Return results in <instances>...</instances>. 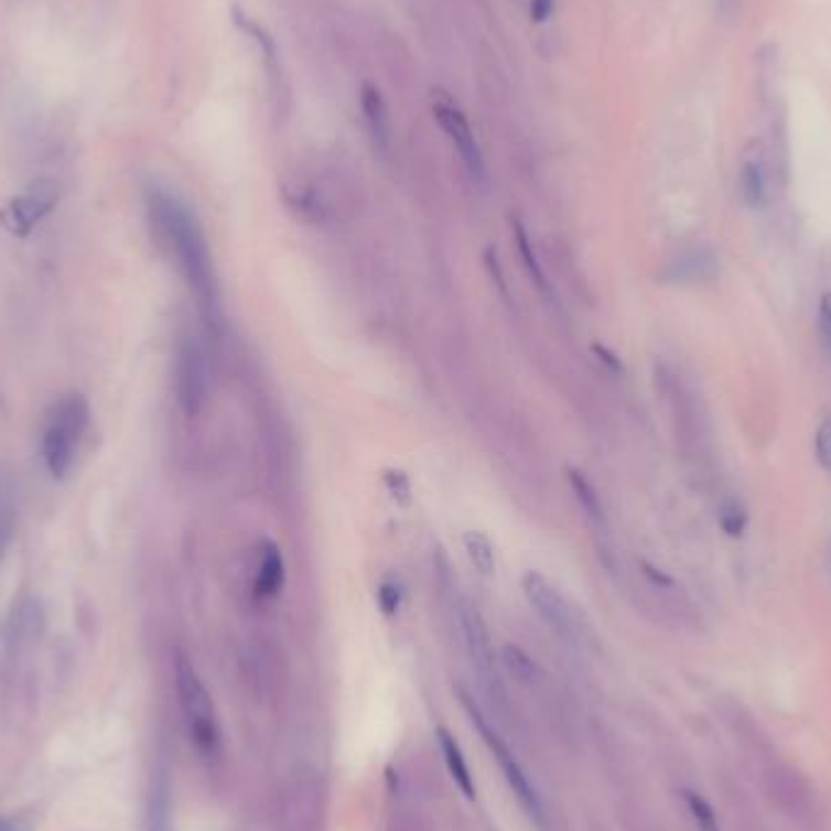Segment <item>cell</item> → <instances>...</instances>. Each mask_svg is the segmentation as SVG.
Instances as JSON below:
<instances>
[{"label": "cell", "instance_id": "7", "mask_svg": "<svg viewBox=\"0 0 831 831\" xmlns=\"http://www.w3.org/2000/svg\"><path fill=\"white\" fill-rule=\"evenodd\" d=\"M58 193L54 183L37 181L25 193L10 199V205L0 212V224L15 236H28L37 224L56 207Z\"/></svg>", "mask_w": 831, "mask_h": 831}, {"label": "cell", "instance_id": "19", "mask_svg": "<svg viewBox=\"0 0 831 831\" xmlns=\"http://www.w3.org/2000/svg\"><path fill=\"white\" fill-rule=\"evenodd\" d=\"M746 524H749V518H746V510L740 501L727 498V501L720 506V528L727 532L730 538H742Z\"/></svg>", "mask_w": 831, "mask_h": 831}, {"label": "cell", "instance_id": "6", "mask_svg": "<svg viewBox=\"0 0 831 831\" xmlns=\"http://www.w3.org/2000/svg\"><path fill=\"white\" fill-rule=\"evenodd\" d=\"M175 395L177 403L190 419L205 407L207 399V363L199 343L193 336H183L175 355Z\"/></svg>", "mask_w": 831, "mask_h": 831}, {"label": "cell", "instance_id": "12", "mask_svg": "<svg viewBox=\"0 0 831 831\" xmlns=\"http://www.w3.org/2000/svg\"><path fill=\"white\" fill-rule=\"evenodd\" d=\"M435 734H438V746H441V754L445 758V766L450 770V776H453V780L457 783V788L462 790V795H465L467 800H474V795H477V786H474L472 770L467 766L465 754H462V749H460L457 740L445 727H438Z\"/></svg>", "mask_w": 831, "mask_h": 831}, {"label": "cell", "instance_id": "23", "mask_svg": "<svg viewBox=\"0 0 831 831\" xmlns=\"http://www.w3.org/2000/svg\"><path fill=\"white\" fill-rule=\"evenodd\" d=\"M385 486L389 496L395 498L397 504H409L411 501V482L409 474L401 470H387L385 472Z\"/></svg>", "mask_w": 831, "mask_h": 831}, {"label": "cell", "instance_id": "26", "mask_svg": "<svg viewBox=\"0 0 831 831\" xmlns=\"http://www.w3.org/2000/svg\"><path fill=\"white\" fill-rule=\"evenodd\" d=\"M552 10H554V0H532L530 15L536 22H542V20L550 18Z\"/></svg>", "mask_w": 831, "mask_h": 831}, {"label": "cell", "instance_id": "8", "mask_svg": "<svg viewBox=\"0 0 831 831\" xmlns=\"http://www.w3.org/2000/svg\"><path fill=\"white\" fill-rule=\"evenodd\" d=\"M457 623H460V633L465 637V645L470 657L477 667L482 681L486 683L492 693H501V679H498V669H496V659H494V649H492V639L486 627L482 623V617L477 608H472L470 603L460 601L457 603Z\"/></svg>", "mask_w": 831, "mask_h": 831}, {"label": "cell", "instance_id": "18", "mask_svg": "<svg viewBox=\"0 0 831 831\" xmlns=\"http://www.w3.org/2000/svg\"><path fill=\"white\" fill-rule=\"evenodd\" d=\"M514 229H516L518 253H520V258H524V266H526V270H528L530 280L536 282V288H538L542 294H550V292H552V290H550V282H548V278H544V272H542V266L538 263L536 251H532V244H530V239H528L526 227H524V224H520V222H516V224H514Z\"/></svg>", "mask_w": 831, "mask_h": 831}, {"label": "cell", "instance_id": "1", "mask_svg": "<svg viewBox=\"0 0 831 831\" xmlns=\"http://www.w3.org/2000/svg\"><path fill=\"white\" fill-rule=\"evenodd\" d=\"M149 215L153 227L161 231L165 244L175 253L177 266H181L190 288L195 290L202 302H215V268H212L205 234H202L193 212L165 190H153L149 195Z\"/></svg>", "mask_w": 831, "mask_h": 831}, {"label": "cell", "instance_id": "13", "mask_svg": "<svg viewBox=\"0 0 831 831\" xmlns=\"http://www.w3.org/2000/svg\"><path fill=\"white\" fill-rule=\"evenodd\" d=\"M462 544H465V554L470 564L477 569L482 576H494L496 572V550L489 536L482 530H467L462 536Z\"/></svg>", "mask_w": 831, "mask_h": 831}, {"label": "cell", "instance_id": "9", "mask_svg": "<svg viewBox=\"0 0 831 831\" xmlns=\"http://www.w3.org/2000/svg\"><path fill=\"white\" fill-rule=\"evenodd\" d=\"M435 117L438 122H441V127L447 132L450 141H453L455 149L460 151L462 161H465L467 171L472 173V177H477V181H484V159H482V151H479V144L477 139H474L472 134V127L470 122L465 120V115H462L460 110H455L453 105H435Z\"/></svg>", "mask_w": 831, "mask_h": 831}, {"label": "cell", "instance_id": "28", "mask_svg": "<svg viewBox=\"0 0 831 831\" xmlns=\"http://www.w3.org/2000/svg\"><path fill=\"white\" fill-rule=\"evenodd\" d=\"M0 831H28V829H25V824L15 822V819H8V817L0 814Z\"/></svg>", "mask_w": 831, "mask_h": 831}, {"label": "cell", "instance_id": "22", "mask_svg": "<svg viewBox=\"0 0 831 831\" xmlns=\"http://www.w3.org/2000/svg\"><path fill=\"white\" fill-rule=\"evenodd\" d=\"M401 598H403V591H401L399 579H395V576L382 579V584H379V589H377V603H379V608H382V613L385 615L399 613Z\"/></svg>", "mask_w": 831, "mask_h": 831}, {"label": "cell", "instance_id": "27", "mask_svg": "<svg viewBox=\"0 0 831 831\" xmlns=\"http://www.w3.org/2000/svg\"><path fill=\"white\" fill-rule=\"evenodd\" d=\"M593 353L601 355V360H603L605 365H608L613 373H623V365H620V360H617V358H615V355H613V353H608V350H605L603 346H593Z\"/></svg>", "mask_w": 831, "mask_h": 831}, {"label": "cell", "instance_id": "16", "mask_svg": "<svg viewBox=\"0 0 831 831\" xmlns=\"http://www.w3.org/2000/svg\"><path fill=\"white\" fill-rule=\"evenodd\" d=\"M566 482H569V486H572V492L576 496L579 506L584 508V514L593 520V524H601L603 526V520H605L603 504H601L596 489H593V486H591V482L579 470H569L566 472Z\"/></svg>", "mask_w": 831, "mask_h": 831}, {"label": "cell", "instance_id": "5", "mask_svg": "<svg viewBox=\"0 0 831 831\" xmlns=\"http://www.w3.org/2000/svg\"><path fill=\"white\" fill-rule=\"evenodd\" d=\"M524 593L532 611L540 615V620L550 627V630L562 637L564 643L574 645L579 637V625L572 605L562 596V591L557 589L548 576L540 572H526L524 576Z\"/></svg>", "mask_w": 831, "mask_h": 831}, {"label": "cell", "instance_id": "3", "mask_svg": "<svg viewBox=\"0 0 831 831\" xmlns=\"http://www.w3.org/2000/svg\"><path fill=\"white\" fill-rule=\"evenodd\" d=\"M175 691L177 703H181L183 717L187 724L190 740L197 746V752L207 758H215L222 746V732L215 703L207 686L202 683L199 673L195 671L193 661L185 655L175 657Z\"/></svg>", "mask_w": 831, "mask_h": 831}, {"label": "cell", "instance_id": "24", "mask_svg": "<svg viewBox=\"0 0 831 831\" xmlns=\"http://www.w3.org/2000/svg\"><path fill=\"white\" fill-rule=\"evenodd\" d=\"M814 455L822 470L831 472V415H827V419L819 423L814 435Z\"/></svg>", "mask_w": 831, "mask_h": 831}, {"label": "cell", "instance_id": "20", "mask_svg": "<svg viewBox=\"0 0 831 831\" xmlns=\"http://www.w3.org/2000/svg\"><path fill=\"white\" fill-rule=\"evenodd\" d=\"M151 831H169V786L159 778L151 792Z\"/></svg>", "mask_w": 831, "mask_h": 831}, {"label": "cell", "instance_id": "10", "mask_svg": "<svg viewBox=\"0 0 831 831\" xmlns=\"http://www.w3.org/2000/svg\"><path fill=\"white\" fill-rule=\"evenodd\" d=\"M18 528V482L10 467L0 462V562L10 550Z\"/></svg>", "mask_w": 831, "mask_h": 831}, {"label": "cell", "instance_id": "15", "mask_svg": "<svg viewBox=\"0 0 831 831\" xmlns=\"http://www.w3.org/2000/svg\"><path fill=\"white\" fill-rule=\"evenodd\" d=\"M740 187H742V197L746 199V205L752 207H762L766 202V173H764V163L758 159L744 161L742 165V175H740Z\"/></svg>", "mask_w": 831, "mask_h": 831}, {"label": "cell", "instance_id": "2", "mask_svg": "<svg viewBox=\"0 0 831 831\" xmlns=\"http://www.w3.org/2000/svg\"><path fill=\"white\" fill-rule=\"evenodd\" d=\"M88 421V401L80 395H68L52 407L42 435V455L44 465L54 479H64L71 467H74Z\"/></svg>", "mask_w": 831, "mask_h": 831}, {"label": "cell", "instance_id": "4", "mask_svg": "<svg viewBox=\"0 0 831 831\" xmlns=\"http://www.w3.org/2000/svg\"><path fill=\"white\" fill-rule=\"evenodd\" d=\"M462 703H465L470 717H472V724L479 730L484 744L489 746V752L494 754V758L498 762V766H501L504 770V778L510 786V790H514L516 800L520 802V807L528 812L530 819H536V822H544V810H542V802H540V795L536 790V786H532L530 778L526 776L524 766L518 764V758L510 754V749L506 746V742L498 737L496 730L492 727L489 722H486V717L479 712V708L472 703L467 693H462Z\"/></svg>", "mask_w": 831, "mask_h": 831}, {"label": "cell", "instance_id": "25", "mask_svg": "<svg viewBox=\"0 0 831 831\" xmlns=\"http://www.w3.org/2000/svg\"><path fill=\"white\" fill-rule=\"evenodd\" d=\"M817 326H819V336H822V343L831 350V292H824L822 300H819Z\"/></svg>", "mask_w": 831, "mask_h": 831}, {"label": "cell", "instance_id": "14", "mask_svg": "<svg viewBox=\"0 0 831 831\" xmlns=\"http://www.w3.org/2000/svg\"><path fill=\"white\" fill-rule=\"evenodd\" d=\"M363 110L367 117V125H370V132L379 147H387L389 139V120H387V108L382 95H379L377 88L365 86L363 88Z\"/></svg>", "mask_w": 831, "mask_h": 831}, {"label": "cell", "instance_id": "21", "mask_svg": "<svg viewBox=\"0 0 831 831\" xmlns=\"http://www.w3.org/2000/svg\"><path fill=\"white\" fill-rule=\"evenodd\" d=\"M686 802L700 831H720L715 812H712V807L698 792H686Z\"/></svg>", "mask_w": 831, "mask_h": 831}, {"label": "cell", "instance_id": "11", "mask_svg": "<svg viewBox=\"0 0 831 831\" xmlns=\"http://www.w3.org/2000/svg\"><path fill=\"white\" fill-rule=\"evenodd\" d=\"M284 557L276 542H266L263 552H260V564L256 574V596L258 598H276L284 586Z\"/></svg>", "mask_w": 831, "mask_h": 831}, {"label": "cell", "instance_id": "17", "mask_svg": "<svg viewBox=\"0 0 831 831\" xmlns=\"http://www.w3.org/2000/svg\"><path fill=\"white\" fill-rule=\"evenodd\" d=\"M715 276V256H710L705 251H698L686 256L681 260H676L673 266V278L676 280H708Z\"/></svg>", "mask_w": 831, "mask_h": 831}]
</instances>
